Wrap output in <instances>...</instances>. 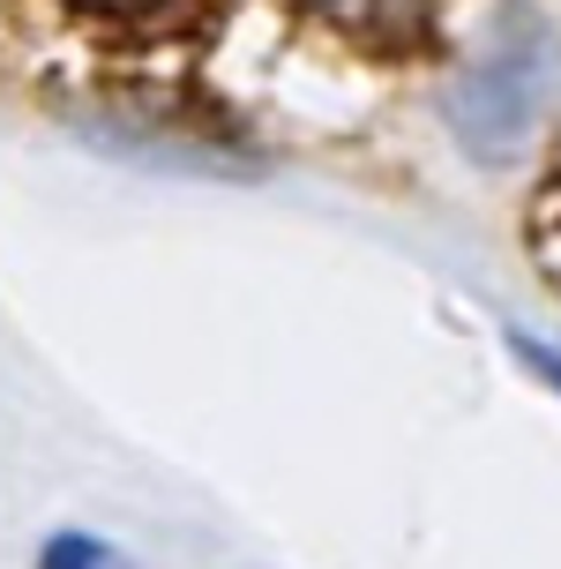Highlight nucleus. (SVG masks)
I'll use <instances>...</instances> for the list:
<instances>
[{
	"label": "nucleus",
	"mask_w": 561,
	"mask_h": 569,
	"mask_svg": "<svg viewBox=\"0 0 561 569\" xmlns=\"http://www.w3.org/2000/svg\"><path fill=\"white\" fill-rule=\"evenodd\" d=\"M554 83H561V46L547 38V23L532 8H509V16H494L487 53L464 68V83L449 90V120H457V136L472 142L479 158H509L532 136V120L547 113Z\"/></svg>",
	"instance_id": "1"
},
{
	"label": "nucleus",
	"mask_w": 561,
	"mask_h": 569,
	"mask_svg": "<svg viewBox=\"0 0 561 569\" xmlns=\"http://www.w3.org/2000/svg\"><path fill=\"white\" fill-rule=\"evenodd\" d=\"M83 16H98V23H142V16H158L166 0H76Z\"/></svg>",
	"instance_id": "2"
}]
</instances>
